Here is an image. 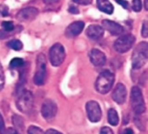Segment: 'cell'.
<instances>
[{"mask_svg": "<svg viewBox=\"0 0 148 134\" xmlns=\"http://www.w3.org/2000/svg\"><path fill=\"white\" fill-rule=\"evenodd\" d=\"M114 83V75L109 70H105L101 72L95 81V89L98 93L101 94H108Z\"/></svg>", "mask_w": 148, "mask_h": 134, "instance_id": "6da1fadb", "label": "cell"}, {"mask_svg": "<svg viewBox=\"0 0 148 134\" xmlns=\"http://www.w3.org/2000/svg\"><path fill=\"white\" fill-rule=\"evenodd\" d=\"M148 43L147 42H140L134 49L132 55V65L134 69L141 68L147 62Z\"/></svg>", "mask_w": 148, "mask_h": 134, "instance_id": "7a4b0ae2", "label": "cell"}, {"mask_svg": "<svg viewBox=\"0 0 148 134\" xmlns=\"http://www.w3.org/2000/svg\"><path fill=\"white\" fill-rule=\"evenodd\" d=\"M130 102L133 111L137 115H140L146 112V103L143 94L139 87H133L131 90Z\"/></svg>", "mask_w": 148, "mask_h": 134, "instance_id": "3957f363", "label": "cell"}, {"mask_svg": "<svg viewBox=\"0 0 148 134\" xmlns=\"http://www.w3.org/2000/svg\"><path fill=\"white\" fill-rule=\"evenodd\" d=\"M16 107L20 112L25 114H29L32 113L34 108V96L30 91H22L16 100Z\"/></svg>", "mask_w": 148, "mask_h": 134, "instance_id": "277c9868", "label": "cell"}, {"mask_svg": "<svg viewBox=\"0 0 148 134\" xmlns=\"http://www.w3.org/2000/svg\"><path fill=\"white\" fill-rule=\"evenodd\" d=\"M47 77L46 58L43 54H39L36 58V68L34 75V83L37 86H42Z\"/></svg>", "mask_w": 148, "mask_h": 134, "instance_id": "5b68a950", "label": "cell"}, {"mask_svg": "<svg viewBox=\"0 0 148 134\" xmlns=\"http://www.w3.org/2000/svg\"><path fill=\"white\" fill-rule=\"evenodd\" d=\"M134 42H135V36L131 34H128L118 38L114 44V48L118 53L123 54L130 50L131 48L134 46Z\"/></svg>", "mask_w": 148, "mask_h": 134, "instance_id": "8992f818", "label": "cell"}, {"mask_svg": "<svg viewBox=\"0 0 148 134\" xmlns=\"http://www.w3.org/2000/svg\"><path fill=\"white\" fill-rule=\"evenodd\" d=\"M65 59V49L61 43L54 44L49 49V61L52 66H60Z\"/></svg>", "mask_w": 148, "mask_h": 134, "instance_id": "52a82bcc", "label": "cell"}, {"mask_svg": "<svg viewBox=\"0 0 148 134\" xmlns=\"http://www.w3.org/2000/svg\"><path fill=\"white\" fill-rule=\"evenodd\" d=\"M86 112L88 120L93 123H97L101 120L102 113L101 108L98 102L90 100L86 104Z\"/></svg>", "mask_w": 148, "mask_h": 134, "instance_id": "ba28073f", "label": "cell"}, {"mask_svg": "<svg viewBox=\"0 0 148 134\" xmlns=\"http://www.w3.org/2000/svg\"><path fill=\"white\" fill-rule=\"evenodd\" d=\"M41 113H42V116L45 120H50L54 119L55 116L56 115L57 106L55 103V101H53L52 100L47 99L42 102Z\"/></svg>", "mask_w": 148, "mask_h": 134, "instance_id": "9c48e42d", "label": "cell"}, {"mask_svg": "<svg viewBox=\"0 0 148 134\" xmlns=\"http://www.w3.org/2000/svg\"><path fill=\"white\" fill-rule=\"evenodd\" d=\"M38 15V10L35 7H27L18 11L16 14L17 20L21 22H29L32 21Z\"/></svg>", "mask_w": 148, "mask_h": 134, "instance_id": "30bf717a", "label": "cell"}, {"mask_svg": "<svg viewBox=\"0 0 148 134\" xmlns=\"http://www.w3.org/2000/svg\"><path fill=\"white\" fill-rule=\"evenodd\" d=\"M127 88L124 84L119 83L114 89V92L112 94V98L113 100L119 105H122L125 103L127 100Z\"/></svg>", "mask_w": 148, "mask_h": 134, "instance_id": "8fae6325", "label": "cell"}, {"mask_svg": "<svg viewBox=\"0 0 148 134\" xmlns=\"http://www.w3.org/2000/svg\"><path fill=\"white\" fill-rule=\"evenodd\" d=\"M89 58H90V62L95 67H101L106 63L105 54L97 49H91V51L89 52Z\"/></svg>", "mask_w": 148, "mask_h": 134, "instance_id": "7c38bea8", "label": "cell"}, {"mask_svg": "<svg viewBox=\"0 0 148 134\" xmlns=\"http://www.w3.org/2000/svg\"><path fill=\"white\" fill-rule=\"evenodd\" d=\"M102 26H103V29H107L110 34L114 36H119L124 31V29L121 24L114 21H110V20H103Z\"/></svg>", "mask_w": 148, "mask_h": 134, "instance_id": "4fadbf2b", "label": "cell"}, {"mask_svg": "<svg viewBox=\"0 0 148 134\" xmlns=\"http://www.w3.org/2000/svg\"><path fill=\"white\" fill-rule=\"evenodd\" d=\"M86 34L92 40H99L104 35V29L98 24H91L87 28Z\"/></svg>", "mask_w": 148, "mask_h": 134, "instance_id": "5bb4252c", "label": "cell"}, {"mask_svg": "<svg viewBox=\"0 0 148 134\" xmlns=\"http://www.w3.org/2000/svg\"><path fill=\"white\" fill-rule=\"evenodd\" d=\"M84 23L82 21H76L72 23L71 24H69L68 26V28L66 29L65 34L67 36L69 37H73V36H76L79 34H81V32L84 29Z\"/></svg>", "mask_w": 148, "mask_h": 134, "instance_id": "9a60e30c", "label": "cell"}, {"mask_svg": "<svg viewBox=\"0 0 148 134\" xmlns=\"http://www.w3.org/2000/svg\"><path fill=\"white\" fill-rule=\"evenodd\" d=\"M96 3L101 11L108 15L114 12V6L108 0H96Z\"/></svg>", "mask_w": 148, "mask_h": 134, "instance_id": "2e32d148", "label": "cell"}, {"mask_svg": "<svg viewBox=\"0 0 148 134\" xmlns=\"http://www.w3.org/2000/svg\"><path fill=\"white\" fill-rule=\"evenodd\" d=\"M108 123L111 126H116L119 124L120 119H119L118 113H117V111L115 109L110 108L108 110Z\"/></svg>", "mask_w": 148, "mask_h": 134, "instance_id": "e0dca14e", "label": "cell"}, {"mask_svg": "<svg viewBox=\"0 0 148 134\" xmlns=\"http://www.w3.org/2000/svg\"><path fill=\"white\" fill-rule=\"evenodd\" d=\"M12 123L14 126L16 128V131H23L24 130V124H23V120L21 116L17 114H14L12 116Z\"/></svg>", "mask_w": 148, "mask_h": 134, "instance_id": "ac0fdd59", "label": "cell"}, {"mask_svg": "<svg viewBox=\"0 0 148 134\" xmlns=\"http://www.w3.org/2000/svg\"><path fill=\"white\" fill-rule=\"evenodd\" d=\"M8 47L14 49V50H21L23 49V43L21 42V41L17 40V39H13V40H10L8 43H7Z\"/></svg>", "mask_w": 148, "mask_h": 134, "instance_id": "d6986e66", "label": "cell"}, {"mask_svg": "<svg viewBox=\"0 0 148 134\" xmlns=\"http://www.w3.org/2000/svg\"><path fill=\"white\" fill-rule=\"evenodd\" d=\"M24 64V62L22 58H19V57H16V58H13L10 62V67L11 68H20V67H23Z\"/></svg>", "mask_w": 148, "mask_h": 134, "instance_id": "ffe728a7", "label": "cell"}, {"mask_svg": "<svg viewBox=\"0 0 148 134\" xmlns=\"http://www.w3.org/2000/svg\"><path fill=\"white\" fill-rule=\"evenodd\" d=\"M2 27L3 29V31L7 32V33H10L11 31H13L15 29V26H14V23L12 22H10V21H4L2 23Z\"/></svg>", "mask_w": 148, "mask_h": 134, "instance_id": "44dd1931", "label": "cell"}, {"mask_svg": "<svg viewBox=\"0 0 148 134\" xmlns=\"http://www.w3.org/2000/svg\"><path fill=\"white\" fill-rule=\"evenodd\" d=\"M27 134H44V132L38 126H30L28 128Z\"/></svg>", "mask_w": 148, "mask_h": 134, "instance_id": "7402d4cb", "label": "cell"}, {"mask_svg": "<svg viewBox=\"0 0 148 134\" xmlns=\"http://www.w3.org/2000/svg\"><path fill=\"white\" fill-rule=\"evenodd\" d=\"M142 9V2L141 0H133V10L136 12L140 11Z\"/></svg>", "mask_w": 148, "mask_h": 134, "instance_id": "603a6c76", "label": "cell"}, {"mask_svg": "<svg viewBox=\"0 0 148 134\" xmlns=\"http://www.w3.org/2000/svg\"><path fill=\"white\" fill-rule=\"evenodd\" d=\"M3 86H4V73H3V67L0 63V91L3 88Z\"/></svg>", "mask_w": 148, "mask_h": 134, "instance_id": "cb8c5ba5", "label": "cell"}, {"mask_svg": "<svg viewBox=\"0 0 148 134\" xmlns=\"http://www.w3.org/2000/svg\"><path fill=\"white\" fill-rule=\"evenodd\" d=\"M6 128H5V125H4V121H3V118L0 113V134H6Z\"/></svg>", "mask_w": 148, "mask_h": 134, "instance_id": "d4e9b609", "label": "cell"}, {"mask_svg": "<svg viewBox=\"0 0 148 134\" xmlns=\"http://www.w3.org/2000/svg\"><path fill=\"white\" fill-rule=\"evenodd\" d=\"M141 34L142 36L147 38L148 36V25H147V21H145L142 26V30H141Z\"/></svg>", "mask_w": 148, "mask_h": 134, "instance_id": "484cf974", "label": "cell"}, {"mask_svg": "<svg viewBox=\"0 0 148 134\" xmlns=\"http://www.w3.org/2000/svg\"><path fill=\"white\" fill-rule=\"evenodd\" d=\"M100 134H114V132H113V130L110 127L104 126V127H102L101 129Z\"/></svg>", "mask_w": 148, "mask_h": 134, "instance_id": "4316f807", "label": "cell"}, {"mask_svg": "<svg viewBox=\"0 0 148 134\" xmlns=\"http://www.w3.org/2000/svg\"><path fill=\"white\" fill-rule=\"evenodd\" d=\"M75 3H77L79 4H83V5H88L92 3V0H73Z\"/></svg>", "mask_w": 148, "mask_h": 134, "instance_id": "83f0119b", "label": "cell"}, {"mask_svg": "<svg viewBox=\"0 0 148 134\" xmlns=\"http://www.w3.org/2000/svg\"><path fill=\"white\" fill-rule=\"evenodd\" d=\"M44 134H62L61 132H58V131H56V130H55V129H49V130H47Z\"/></svg>", "mask_w": 148, "mask_h": 134, "instance_id": "f1b7e54d", "label": "cell"}, {"mask_svg": "<svg viewBox=\"0 0 148 134\" xmlns=\"http://www.w3.org/2000/svg\"><path fill=\"white\" fill-rule=\"evenodd\" d=\"M69 11L70 13H73V14H78V13H79L78 9H77L76 7H75V6H70L69 9Z\"/></svg>", "mask_w": 148, "mask_h": 134, "instance_id": "f546056e", "label": "cell"}, {"mask_svg": "<svg viewBox=\"0 0 148 134\" xmlns=\"http://www.w3.org/2000/svg\"><path fill=\"white\" fill-rule=\"evenodd\" d=\"M6 132H7V133L8 134H20L18 133V131H16V129H14V128H12V127H10V128H9L8 130H6Z\"/></svg>", "mask_w": 148, "mask_h": 134, "instance_id": "4dcf8cb0", "label": "cell"}, {"mask_svg": "<svg viewBox=\"0 0 148 134\" xmlns=\"http://www.w3.org/2000/svg\"><path fill=\"white\" fill-rule=\"evenodd\" d=\"M61 0H43L44 3L46 4H54V3H59Z\"/></svg>", "mask_w": 148, "mask_h": 134, "instance_id": "1f68e13d", "label": "cell"}, {"mask_svg": "<svg viewBox=\"0 0 148 134\" xmlns=\"http://www.w3.org/2000/svg\"><path fill=\"white\" fill-rule=\"evenodd\" d=\"M116 1L119 3V4H121L124 8H127V7H128L127 2H126V1H124V0H116Z\"/></svg>", "mask_w": 148, "mask_h": 134, "instance_id": "d6a6232c", "label": "cell"}, {"mask_svg": "<svg viewBox=\"0 0 148 134\" xmlns=\"http://www.w3.org/2000/svg\"><path fill=\"white\" fill-rule=\"evenodd\" d=\"M122 134H134V131L132 129H130V128H127V129L124 130Z\"/></svg>", "mask_w": 148, "mask_h": 134, "instance_id": "836d02e7", "label": "cell"}, {"mask_svg": "<svg viewBox=\"0 0 148 134\" xmlns=\"http://www.w3.org/2000/svg\"><path fill=\"white\" fill-rule=\"evenodd\" d=\"M145 9L148 10V0H145Z\"/></svg>", "mask_w": 148, "mask_h": 134, "instance_id": "e575fe53", "label": "cell"}]
</instances>
